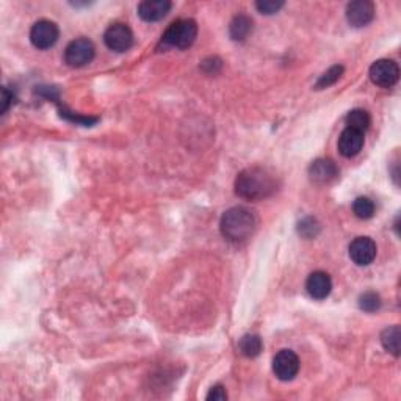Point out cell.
<instances>
[{"instance_id": "23", "label": "cell", "mask_w": 401, "mask_h": 401, "mask_svg": "<svg viewBox=\"0 0 401 401\" xmlns=\"http://www.w3.org/2000/svg\"><path fill=\"white\" fill-rule=\"evenodd\" d=\"M282 7L284 2H280V0H259V2L256 3V8L259 10V13L267 16L278 13Z\"/></svg>"}, {"instance_id": "3", "label": "cell", "mask_w": 401, "mask_h": 401, "mask_svg": "<svg viewBox=\"0 0 401 401\" xmlns=\"http://www.w3.org/2000/svg\"><path fill=\"white\" fill-rule=\"evenodd\" d=\"M198 37V24L193 19L174 21L162 37L163 48L188 49Z\"/></svg>"}, {"instance_id": "2", "label": "cell", "mask_w": 401, "mask_h": 401, "mask_svg": "<svg viewBox=\"0 0 401 401\" xmlns=\"http://www.w3.org/2000/svg\"><path fill=\"white\" fill-rule=\"evenodd\" d=\"M256 216L246 207H232L221 216L220 229L223 237L232 243L248 240L254 234Z\"/></svg>"}, {"instance_id": "5", "label": "cell", "mask_w": 401, "mask_h": 401, "mask_svg": "<svg viewBox=\"0 0 401 401\" xmlns=\"http://www.w3.org/2000/svg\"><path fill=\"white\" fill-rule=\"evenodd\" d=\"M59 37H60L59 25L48 19L35 22L30 30V41L39 50L54 48L55 43L59 41Z\"/></svg>"}, {"instance_id": "11", "label": "cell", "mask_w": 401, "mask_h": 401, "mask_svg": "<svg viewBox=\"0 0 401 401\" xmlns=\"http://www.w3.org/2000/svg\"><path fill=\"white\" fill-rule=\"evenodd\" d=\"M364 141H365L364 134L347 127L345 130L342 132V135L339 138V152L347 158L356 157L358 154L362 151Z\"/></svg>"}, {"instance_id": "6", "label": "cell", "mask_w": 401, "mask_h": 401, "mask_svg": "<svg viewBox=\"0 0 401 401\" xmlns=\"http://www.w3.org/2000/svg\"><path fill=\"white\" fill-rule=\"evenodd\" d=\"M370 79L371 82L381 88H391L400 79V68L397 63L389 59H382L375 61L370 66Z\"/></svg>"}, {"instance_id": "25", "label": "cell", "mask_w": 401, "mask_h": 401, "mask_svg": "<svg viewBox=\"0 0 401 401\" xmlns=\"http://www.w3.org/2000/svg\"><path fill=\"white\" fill-rule=\"evenodd\" d=\"M207 400L209 401H212V400H214V401H225V400H227V393L225 391V387H223V386L212 387L209 395H207Z\"/></svg>"}, {"instance_id": "16", "label": "cell", "mask_w": 401, "mask_h": 401, "mask_svg": "<svg viewBox=\"0 0 401 401\" xmlns=\"http://www.w3.org/2000/svg\"><path fill=\"white\" fill-rule=\"evenodd\" d=\"M345 123L348 129H353V130L360 132V134H365L370 127L371 119H370L369 112L362 110V108H356V110H351L347 114Z\"/></svg>"}, {"instance_id": "4", "label": "cell", "mask_w": 401, "mask_h": 401, "mask_svg": "<svg viewBox=\"0 0 401 401\" xmlns=\"http://www.w3.org/2000/svg\"><path fill=\"white\" fill-rule=\"evenodd\" d=\"M94 55H96L94 44L87 38H80L74 39L72 43L68 44V48L65 50V61L71 68H82L93 61Z\"/></svg>"}, {"instance_id": "9", "label": "cell", "mask_w": 401, "mask_h": 401, "mask_svg": "<svg viewBox=\"0 0 401 401\" xmlns=\"http://www.w3.org/2000/svg\"><path fill=\"white\" fill-rule=\"evenodd\" d=\"M376 243L370 237H358L349 245V257L359 267H367L375 260Z\"/></svg>"}, {"instance_id": "27", "label": "cell", "mask_w": 401, "mask_h": 401, "mask_svg": "<svg viewBox=\"0 0 401 401\" xmlns=\"http://www.w3.org/2000/svg\"><path fill=\"white\" fill-rule=\"evenodd\" d=\"M3 101H2V113H7V110L10 108V104H11V99H13V96H10L8 93V90L7 88H3Z\"/></svg>"}, {"instance_id": "21", "label": "cell", "mask_w": 401, "mask_h": 401, "mask_svg": "<svg viewBox=\"0 0 401 401\" xmlns=\"http://www.w3.org/2000/svg\"><path fill=\"white\" fill-rule=\"evenodd\" d=\"M342 74H343V66L342 65H336V66L329 68V70L326 71L323 76L318 79V82H317V85H315V88L323 90V88L331 87V85H334L337 80L342 77Z\"/></svg>"}, {"instance_id": "20", "label": "cell", "mask_w": 401, "mask_h": 401, "mask_svg": "<svg viewBox=\"0 0 401 401\" xmlns=\"http://www.w3.org/2000/svg\"><path fill=\"white\" fill-rule=\"evenodd\" d=\"M382 305L381 296L375 294V291H365L364 295H360L359 298V307L362 309L364 312H376L380 311V307Z\"/></svg>"}, {"instance_id": "24", "label": "cell", "mask_w": 401, "mask_h": 401, "mask_svg": "<svg viewBox=\"0 0 401 401\" xmlns=\"http://www.w3.org/2000/svg\"><path fill=\"white\" fill-rule=\"evenodd\" d=\"M61 112V116L66 118L68 121L71 123H76V124H82V125H91V124H96L97 123V118H90V116H80V114H76L72 112H68L65 107L60 108Z\"/></svg>"}, {"instance_id": "22", "label": "cell", "mask_w": 401, "mask_h": 401, "mask_svg": "<svg viewBox=\"0 0 401 401\" xmlns=\"http://www.w3.org/2000/svg\"><path fill=\"white\" fill-rule=\"evenodd\" d=\"M298 232H300L301 237H305L307 240L315 238L320 234V223L312 218V216H307V218L300 221V225H298Z\"/></svg>"}, {"instance_id": "19", "label": "cell", "mask_w": 401, "mask_h": 401, "mask_svg": "<svg viewBox=\"0 0 401 401\" xmlns=\"http://www.w3.org/2000/svg\"><path fill=\"white\" fill-rule=\"evenodd\" d=\"M353 212L360 220H370L375 215V203L367 196H359L353 203Z\"/></svg>"}, {"instance_id": "26", "label": "cell", "mask_w": 401, "mask_h": 401, "mask_svg": "<svg viewBox=\"0 0 401 401\" xmlns=\"http://www.w3.org/2000/svg\"><path fill=\"white\" fill-rule=\"evenodd\" d=\"M221 68V60L220 59H207L203 61V70L207 74H215L218 72Z\"/></svg>"}, {"instance_id": "14", "label": "cell", "mask_w": 401, "mask_h": 401, "mask_svg": "<svg viewBox=\"0 0 401 401\" xmlns=\"http://www.w3.org/2000/svg\"><path fill=\"white\" fill-rule=\"evenodd\" d=\"M306 289L307 294L311 295L313 300H325V298L329 296L332 290L331 276L325 271H313L311 276L307 278Z\"/></svg>"}, {"instance_id": "13", "label": "cell", "mask_w": 401, "mask_h": 401, "mask_svg": "<svg viewBox=\"0 0 401 401\" xmlns=\"http://www.w3.org/2000/svg\"><path fill=\"white\" fill-rule=\"evenodd\" d=\"M309 176L315 183H329L339 176V168L329 158H318L309 168Z\"/></svg>"}, {"instance_id": "18", "label": "cell", "mask_w": 401, "mask_h": 401, "mask_svg": "<svg viewBox=\"0 0 401 401\" xmlns=\"http://www.w3.org/2000/svg\"><path fill=\"white\" fill-rule=\"evenodd\" d=\"M262 339L259 336L256 334H246L243 336L242 339H240L238 343V348H240V353L243 354L246 358H256L259 356L260 351H262Z\"/></svg>"}, {"instance_id": "17", "label": "cell", "mask_w": 401, "mask_h": 401, "mask_svg": "<svg viewBox=\"0 0 401 401\" xmlns=\"http://www.w3.org/2000/svg\"><path fill=\"white\" fill-rule=\"evenodd\" d=\"M400 339H401L400 326H391V328L384 329L381 334V343L384 349L393 354L395 358L400 356Z\"/></svg>"}, {"instance_id": "8", "label": "cell", "mask_w": 401, "mask_h": 401, "mask_svg": "<svg viewBox=\"0 0 401 401\" xmlns=\"http://www.w3.org/2000/svg\"><path fill=\"white\" fill-rule=\"evenodd\" d=\"M273 371L280 381H291L300 371V359L291 349H282L273 359Z\"/></svg>"}, {"instance_id": "15", "label": "cell", "mask_w": 401, "mask_h": 401, "mask_svg": "<svg viewBox=\"0 0 401 401\" xmlns=\"http://www.w3.org/2000/svg\"><path fill=\"white\" fill-rule=\"evenodd\" d=\"M251 32H253V21L245 14L236 16L229 25V35L234 41H245Z\"/></svg>"}, {"instance_id": "1", "label": "cell", "mask_w": 401, "mask_h": 401, "mask_svg": "<svg viewBox=\"0 0 401 401\" xmlns=\"http://www.w3.org/2000/svg\"><path fill=\"white\" fill-rule=\"evenodd\" d=\"M279 187L276 174L262 166L246 168L237 176L236 193L246 200H262L276 193Z\"/></svg>"}, {"instance_id": "10", "label": "cell", "mask_w": 401, "mask_h": 401, "mask_svg": "<svg viewBox=\"0 0 401 401\" xmlns=\"http://www.w3.org/2000/svg\"><path fill=\"white\" fill-rule=\"evenodd\" d=\"M375 18V5L369 0H356V2L348 3L347 7V19L353 27H365L369 25Z\"/></svg>"}, {"instance_id": "7", "label": "cell", "mask_w": 401, "mask_h": 401, "mask_svg": "<svg viewBox=\"0 0 401 401\" xmlns=\"http://www.w3.org/2000/svg\"><path fill=\"white\" fill-rule=\"evenodd\" d=\"M104 43L108 49L114 50V52H125L134 45V33L125 24L116 22L105 30Z\"/></svg>"}, {"instance_id": "12", "label": "cell", "mask_w": 401, "mask_h": 401, "mask_svg": "<svg viewBox=\"0 0 401 401\" xmlns=\"http://www.w3.org/2000/svg\"><path fill=\"white\" fill-rule=\"evenodd\" d=\"M171 7L168 0H145L138 5V16L146 22H157L169 13Z\"/></svg>"}]
</instances>
